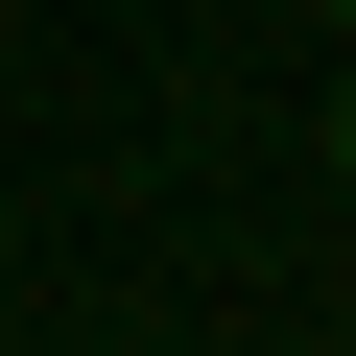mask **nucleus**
Masks as SVG:
<instances>
[{
    "mask_svg": "<svg viewBox=\"0 0 356 356\" xmlns=\"http://www.w3.org/2000/svg\"><path fill=\"white\" fill-rule=\"evenodd\" d=\"M332 166H356V95H332Z\"/></svg>",
    "mask_w": 356,
    "mask_h": 356,
    "instance_id": "obj_1",
    "label": "nucleus"
}]
</instances>
